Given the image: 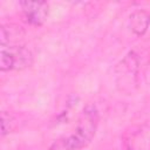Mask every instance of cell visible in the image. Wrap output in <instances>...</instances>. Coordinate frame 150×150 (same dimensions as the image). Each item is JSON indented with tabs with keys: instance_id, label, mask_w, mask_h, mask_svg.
<instances>
[{
	"instance_id": "obj_1",
	"label": "cell",
	"mask_w": 150,
	"mask_h": 150,
	"mask_svg": "<svg viewBox=\"0 0 150 150\" xmlns=\"http://www.w3.org/2000/svg\"><path fill=\"white\" fill-rule=\"evenodd\" d=\"M98 125V112L96 108L91 104L87 105L74 129V132L68 135L75 150L82 149L88 145L94 138Z\"/></svg>"
},
{
	"instance_id": "obj_2",
	"label": "cell",
	"mask_w": 150,
	"mask_h": 150,
	"mask_svg": "<svg viewBox=\"0 0 150 150\" xmlns=\"http://www.w3.org/2000/svg\"><path fill=\"white\" fill-rule=\"evenodd\" d=\"M34 55L32 50L25 46L9 45L1 46L0 50V69L7 70H22L33 64Z\"/></svg>"
},
{
	"instance_id": "obj_3",
	"label": "cell",
	"mask_w": 150,
	"mask_h": 150,
	"mask_svg": "<svg viewBox=\"0 0 150 150\" xmlns=\"http://www.w3.org/2000/svg\"><path fill=\"white\" fill-rule=\"evenodd\" d=\"M138 74V60L134 53H129L116 68L117 86L122 90H130L131 86L136 84Z\"/></svg>"
},
{
	"instance_id": "obj_4",
	"label": "cell",
	"mask_w": 150,
	"mask_h": 150,
	"mask_svg": "<svg viewBox=\"0 0 150 150\" xmlns=\"http://www.w3.org/2000/svg\"><path fill=\"white\" fill-rule=\"evenodd\" d=\"M21 12L23 19L34 26H41L48 16L49 6L45 1H21Z\"/></svg>"
},
{
	"instance_id": "obj_5",
	"label": "cell",
	"mask_w": 150,
	"mask_h": 150,
	"mask_svg": "<svg viewBox=\"0 0 150 150\" xmlns=\"http://www.w3.org/2000/svg\"><path fill=\"white\" fill-rule=\"evenodd\" d=\"M124 142L128 150H150V124L144 123L131 129Z\"/></svg>"
},
{
	"instance_id": "obj_6",
	"label": "cell",
	"mask_w": 150,
	"mask_h": 150,
	"mask_svg": "<svg viewBox=\"0 0 150 150\" xmlns=\"http://www.w3.org/2000/svg\"><path fill=\"white\" fill-rule=\"evenodd\" d=\"M150 25V12L145 9H138L131 13L129 18V26L134 34L142 36L149 28Z\"/></svg>"
},
{
	"instance_id": "obj_7",
	"label": "cell",
	"mask_w": 150,
	"mask_h": 150,
	"mask_svg": "<svg viewBox=\"0 0 150 150\" xmlns=\"http://www.w3.org/2000/svg\"><path fill=\"white\" fill-rule=\"evenodd\" d=\"M0 32H1V35H0L1 46L16 45V42L21 40L22 36L25 35V30L22 29V27L14 23L2 25Z\"/></svg>"
},
{
	"instance_id": "obj_8",
	"label": "cell",
	"mask_w": 150,
	"mask_h": 150,
	"mask_svg": "<svg viewBox=\"0 0 150 150\" xmlns=\"http://www.w3.org/2000/svg\"><path fill=\"white\" fill-rule=\"evenodd\" d=\"M15 128V120L6 111L1 112V135L5 136L9 134Z\"/></svg>"
},
{
	"instance_id": "obj_9",
	"label": "cell",
	"mask_w": 150,
	"mask_h": 150,
	"mask_svg": "<svg viewBox=\"0 0 150 150\" xmlns=\"http://www.w3.org/2000/svg\"><path fill=\"white\" fill-rule=\"evenodd\" d=\"M48 150H75L69 137L68 136H63L61 138H59L57 141H55L50 148Z\"/></svg>"
}]
</instances>
